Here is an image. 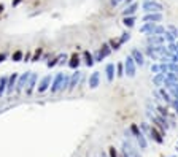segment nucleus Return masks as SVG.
<instances>
[{
	"label": "nucleus",
	"mask_w": 178,
	"mask_h": 157,
	"mask_svg": "<svg viewBox=\"0 0 178 157\" xmlns=\"http://www.w3.org/2000/svg\"><path fill=\"white\" fill-rule=\"evenodd\" d=\"M137 73V63L134 62V59L130 56H127L124 61V75H127L129 78H134Z\"/></svg>",
	"instance_id": "1"
},
{
	"label": "nucleus",
	"mask_w": 178,
	"mask_h": 157,
	"mask_svg": "<svg viewBox=\"0 0 178 157\" xmlns=\"http://www.w3.org/2000/svg\"><path fill=\"white\" fill-rule=\"evenodd\" d=\"M143 10L148 11V14H150V13H161L162 5H161L159 2H156V0H148V2L143 3Z\"/></svg>",
	"instance_id": "2"
},
{
	"label": "nucleus",
	"mask_w": 178,
	"mask_h": 157,
	"mask_svg": "<svg viewBox=\"0 0 178 157\" xmlns=\"http://www.w3.org/2000/svg\"><path fill=\"white\" fill-rule=\"evenodd\" d=\"M110 52H112V48H110V45H102V49H100V51L96 54V57H94V62H100L102 59L108 57Z\"/></svg>",
	"instance_id": "3"
},
{
	"label": "nucleus",
	"mask_w": 178,
	"mask_h": 157,
	"mask_svg": "<svg viewBox=\"0 0 178 157\" xmlns=\"http://www.w3.org/2000/svg\"><path fill=\"white\" fill-rule=\"evenodd\" d=\"M164 35H150L148 36V45L150 46H164Z\"/></svg>",
	"instance_id": "4"
},
{
	"label": "nucleus",
	"mask_w": 178,
	"mask_h": 157,
	"mask_svg": "<svg viewBox=\"0 0 178 157\" xmlns=\"http://www.w3.org/2000/svg\"><path fill=\"white\" fill-rule=\"evenodd\" d=\"M64 79H65V75H64V73H59V75L54 78V83H53L51 92H57V91H60V89H62V83H64Z\"/></svg>",
	"instance_id": "5"
},
{
	"label": "nucleus",
	"mask_w": 178,
	"mask_h": 157,
	"mask_svg": "<svg viewBox=\"0 0 178 157\" xmlns=\"http://www.w3.org/2000/svg\"><path fill=\"white\" fill-rule=\"evenodd\" d=\"M30 75H32V73H24V75H22L21 78H19L18 84H16V87H15V91H16V92H21V91H22V87H24V86H27V81H29Z\"/></svg>",
	"instance_id": "6"
},
{
	"label": "nucleus",
	"mask_w": 178,
	"mask_h": 157,
	"mask_svg": "<svg viewBox=\"0 0 178 157\" xmlns=\"http://www.w3.org/2000/svg\"><path fill=\"white\" fill-rule=\"evenodd\" d=\"M161 19H162V14H161V13H150V14L143 16V21L145 22H153V24L159 22Z\"/></svg>",
	"instance_id": "7"
},
{
	"label": "nucleus",
	"mask_w": 178,
	"mask_h": 157,
	"mask_svg": "<svg viewBox=\"0 0 178 157\" xmlns=\"http://www.w3.org/2000/svg\"><path fill=\"white\" fill-rule=\"evenodd\" d=\"M80 78H81V72H78L76 70L75 73H73V76L70 78V84H69V91H73V89L76 87V84L80 83Z\"/></svg>",
	"instance_id": "8"
},
{
	"label": "nucleus",
	"mask_w": 178,
	"mask_h": 157,
	"mask_svg": "<svg viewBox=\"0 0 178 157\" xmlns=\"http://www.w3.org/2000/svg\"><path fill=\"white\" fill-rule=\"evenodd\" d=\"M35 84H37V75H35V73H32V75H30V78H29V81H27V89H26L27 95H30V94L33 92V87H35Z\"/></svg>",
	"instance_id": "9"
},
{
	"label": "nucleus",
	"mask_w": 178,
	"mask_h": 157,
	"mask_svg": "<svg viewBox=\"0 0 178 157\" xmlns=\"http://www.w3.org/2000/svg\"><path fill=\"white\" fill-rule=\"evenodd\" d=\"M49 84H51V75H46L45 78L42 79L40 86H38V92H45L46 89L49 87Z\"/></svg>",
	"instance_id": "10"
},
{
	"label": "nucleus",
	"mask_w": 178,
	"mask_h": 157,
	"mask_svg": "<svg viewBox=\"0 0 178 157\" xmlns=\"http://www.w3.org/2000/svg\"><path fill=\"white\" fill-rule=\"evenodd\" d=\"M99 78H100V73L99 72H94L92 75L89 76V87L91 89H96L99 86Z\"/></svg>",
	"instance_id": "11"
},
{
	"label": "nucleus",
	"mask_w": 178,
	"mask_h": 157,
	"mask_svg": "<svg viewBox=\"0 0 178 157\" xmlns=\"http://www.w3.org/2000/svg\"><path fill=\"white\" fill-rule=\"evenodd\" d=\"M130 57L134 59V62H135L137 65H143V54L139 51V49H132V54H130Z\"/></svg>",
	"instance_id": "12"
},
{
	"label": "nucleus",
	"mask_w": 178,
	"mask_h": 157,
	"mask_svg": "<svg viewBox=\"0 0 178 157\" xmlns=\"http://www.w3.org/2000/svg\"><path fill=\"white\" fill-rule=\"evenodd\" d=\"M124 151H126L130 157H142L139 152H137V149L134 148L132 145H130V143H124Z\"/></svg>",
	"instance_id": "13"
},
{
	"label": "nucleus",
	"mask_w": 178,
	"mask_h": 157,
	"mask_svg": "<svg viewBox=\"0 0 178 157\" xmlns=\"http://www.w3.org/2000/svg\"><path fill=\"white\" fill-rule=\"evenodd\" d=\"M151 138H153L156 143H159V145H162V143H164L162 135H161V132H157L156 127H151Z\"/></svg>",
	"instance_id": "14"
},
{
	"label": "nucleus",
	"mask_w": 178,
	"mask_h": 157,
	"mask_svg": "<svg viewBox=\"0 0 178 157\" xmlns=\"http://www.w3.org/2000/svg\"><path fill=\"white\" fill-rule=\"evenodd\" d=\"M105 72H107V79H108V83H112L113 78H115V63H108Z\"/></svg>",
	"instance_id": "15"
},
{
	"label": "nucleus",
	"mask_w": 178,
	"mask_h": 157,
	"mask_svg": "<svg viewBox=\"0 0 178 157\" xmlns=\"http://www.w3.org/2000/svg\"><path fill=\"white\" fill-rule=\"evenodd\" d=\"M137 6H139V5H137L135 2H134V3H130V5H129V6H127V8H126V11H124V18H127V16L134 14V13L137 11Z\"/></svg>",
	"instance_id": "16"
},
{
	"label": "nucleus",
	"mask_w": 178,
	"mask_h": 157,
	"mask_svg": "<svg viewBox=\"0 0 178 157\" xmlns=\"http://www.w3.org/2000/svg\"><path fill=\"white\" fill-rule=\"evenodd\" d=\"M154 25H156V24H153V22H146L145 25H142V27H140V32H142V33H150V35H151Z\"/></svg>",
	"instance_id": "17"
},
{
	"label": "nucleus",
	"mask_w": 178,
	"mask_h": 157,
	"mask_svg": "<svg viewBox=\"0 0 178 157\" xmlns=\"http://www.w3.org/2000/svg\"><path fill=\"white\" fill-rule=\"evenodd\" d=\"M16 78H18V75H16V73H13V75L10 76V79H8V86H6V91H8V92H13V87H15Z\"/></svg>",
	"instance_id": "18"
},
{
	"label": "nucleus",
	"mask_w": 178,
	"mask_h": 157,
	"mask_svg": "<svg viewBox=\"0 0 178 157\" xmlns=\"http://www.w3.org/2000/svg\"><path fill=\"white\" fill-rule=\"evenodd\" d=\"M177 38H178V36H177V35H173L172 32H166V33H164V40H166V41L169 43V45H173Z\"/></svg>",
	"instance_id": "19"
},
{
	"label": "nucleus",
	"mask_w": 178,
	"mask_h": 157,
	"mask_svg": "<svg viewBox=\"0 0 178 157\" xmlns=\"http://www.w3.org/2000/svg\"><path fill=\"white\" fill-rule=\"evenodd\" d=\"M6 86H8V78H6V76H2V78H0V97L3 95Z\"/></svg>",
	"instance_id": "20"
},
{
	"label": "nucleus",
	"mask_w": 178,
	"mask_h": 157,
	"mask_svg": "<svg viewBox=\"0 0 178 157\" xmlns=\"http://www.w3.org/2000/svg\"><path fill=\"white\" fill-rule=\"evenodd\" d=\"M83 56H84L86 65H88V67H92V65H94V57L91 56V52H89V51H84V52H83Z\"/></svg>",
	"instance_id": "21"
},
{
	"label": "nucleus",
	"mask_w": 178,
	"mask_h": 157,
	"mask_svg": "<svg viewBox=\"0 0 178 157\" xmlns=\"http://www.w3.org/2000/svg\"><path fill=\"white\" fill-rule=\"evenodd\" d=\"M137 141H139V145H140V148H142V149H146L148 141H146V138H145V135H143V133H140V135L137 136Z\"/></svg>",
	"instance_id": "22"
},
{
	"label": "nucleus",
	"mask_w": 178,
	"mask_h": 157,
	"mask_svg": "<svg viewBox=\"0 0 178 157\" xmlns=\"http://www.w3.org/2000/svg\"><path fill=\"white\" fill-rule=\"evenodd\" d=\"M153 81H154V84L156 86H164V81H166V76L162 75V73H159V75H156L153 78Z\"/></svg>",
	"instance_id": "23"
},
{
	"label": "nucleus",
	"mask_w": 178,
	"mask_h": 157,
	"mask_svg": "<svg viewBox=\"0 0 178 157\" xmlns=\"http://www.w3.org/2000/svg\"><path fill=\"white\" fill-rule=\"evenodd\" d=\"M69 65L72 67V68H76V67L80 65V57H78V54H76V52H75V54L72 56V59H70Z\"/></svg>",
	"instance_id": "24"
},
{
	"label": "nucleus",
	"mask_w": 178,
	"mask_h": 157,
	"mask_svg": "<svg viewBox=\"0 0 178 157\" xmlns=\"http://www.w3.org/2000/svg\"><path fill=\"white\" fill-rule=\"evenodd\" d=\"M164 33H166V29H164L162 25H154L151 35H164Z\"/></svg>",
	"instance_id": "25"
},
{
	"label": "nucleus",
	"mask_w": 178,
	"mask_h": 157,
	"mask_svg": "<svg viewBox=\"0 0 178 157\" xmlns=\"http://www.w3.org/2000/svg\"><path fill=\"white\" fill-rule=\"evenodd\" d=\"M161 97H162V100H166V103H170V105H172V98H170L169 92H167L166 89H161Z\"/></svg>",
	"instance_id": "26"
},
{
	"label": "nucleus",
	"mask_w": 178,
	"mask_h": 157,
	"mask_svg": "<svg viewBox=\"0 0 178 157\" xmlns=\"http://www.w3.org/2000/svg\"><path fill=\"white\" fill-rule=\"evenodd\" d=\"M123 22H124V25H126V27H132L134 22H135V19H134L132 16H127V18L123 19Z\"/></svg>",
	"instance_id": "27"
},
{
	"label": "nucleus",
	"mask_w": 178,
	"mask_h": 157,
	"mask_svg": "<svg viewBox=\"0 0 178 157\" xmlns=\"http://www.w3.org/2000/svg\"><path fill=\"white\" fill-rule=\"evenodd\" d=\"M116 72H118L116 75H118L119 78L124 76V63H118V65H116Z\"/></svg>",
	"instance_id": "28"
},
{
	"label": "nucleus",
	"mask_w": 178,
	"mask_h": 157,
	"mask_svg": "<svg viewBox=\"0 0 178 157\" xmlns=\"http://www.w3.org/2000/svg\"><path fill=\"white\" fill-rule=\"evenodd\" d=\"M130 132L134 133V136H135V138L140 135V133H142V132H140V129H139V127H137L135 124H132V125H130Z\"/></svg>",
	"instance_id": "29"
},
{
	"label": "nucleus",
	"mask_w": 178,
	"mask_h": 157,
	"mask_svg": "<svg viewBox=\"0 0 178 157\" xmlns=\"http://www.w3.org/2000/svg\"><path fill=\"white\" fill-rule=\"evenodd\" d=\"M151 73H156V75H159V73H161V65H159V63H154V65H151Z\"/></svg>",
	"instance_id": "30"
},
{
	"label": "nucleus",
	"mask_w": 178,
	"mask_h": 157,
	"mask_svg": "<svg viewBox=\"0 0 178 157\" xmlns=\"http://www.w3.org/2000/svg\"><path fill=\"white\" fill-rule=\"evenodd\" d=\"M21 57H22V51H16L15 54H13V61H15V62H19V61H21Z\"/></svg>",
	"instance_id": "31"
},
{
	"label": "nucleus",
	"mask_w": 178,
	"mask_h": 157,
	"mask_svg": "<svg viewBox=\"0 0 178 157\" xmlns=\"http://www.w3.org/2000/svg\"><path fill=\"white\" fill-rule=\"evenodd\" d=\"M119 45H121L119 40H116V41H115V40H110V46H112V49H118Z\"/></svg>",
	"instance_id": "32"
},
{
	"label": "nucleus",
	"mask_w": 178,
	"mask_h": 157,
	"mask_svg": "<svg viewBox=\"0 0 178 157\" xmlns=\"http://www.w3.org/2000/svg\"><path fill=\"white\" fill-rule=\"evenodd\" d=\"M108 156L110 157H118V152H116V149L113 148V146H110V148H108Z\"/></svg>",
	"instance_id": "33"
},
{
	"label": "nucleus",
	"mask_w": 178,
	"mask_h": 157,
	"mask_svg": "<svg viewBox=\"0 0 178 157\" xmlns=\"http://www.w3.org/2000/svg\"><path fill=\"white\" fill-rule=\"evenodd\" d=\"M170 92H172V94H173V97H175V98L178 100V84H177V86H173V87L170 89Z\"/></svg>",
	"instance_id": "34"
},
{
	"label": "nucleus",
	"mask_w": 178,
	"mask_h": 157,
	"mask_svg": "<svg viewBox=\"0 0 178 157\" xmlns=\"http://www.w3.org/2000/svg\"><path fill=\"white\" fill-rule=\"evenodd\" d=\"M129 38H130V35H129V33H124V35H123V36H121V38H119L121 45H123V43L126 41V40H129Z\"/></svg>",
	"instance_id": "35"
},
{
	"label": "nucleus",
	"mask_w": 178,
	"mask_h": 157,
	"mask_svg": "<svg viewBox=\"0 0 178 157\" xmlns=\"http://www.w3.org/2000/svg\"><path fill=\"white\" fill-rule=\"evenodd\" d=\"M157 109H159L161 116H167V109H166V108H162V106H157Z\"/></svg>",
	"instance_id": "36"
},
{
	"label": "nucleus",
	"mask_w": 178,
	"mask_h": 157,
	"mask_svg": "<svg viewBox=\"0 0 178 157\" xmlns=\"http://www.w3.org/2000/svg\"><path fill=\"white\" fill-rule=\"evenodd\" d=\"M59 59H60V57H57V59H54V61H53V62H49V63H48V65H49V67H54V65H56V63H57V62H59Z\"/></svg>",
	"instance_id": "37"
},
{
	"label": "nucleus",
	"mask_w": 178,
	"mask_h": 157,
	"mask_svg": "<svg viewBox=\"0 0 178 157\" xmlns=\"http://www.w3.org/2000/svg\"><path fill=\"white\" fill-rule=\"evenodd\" d=\"M40 52H42V49H38V51H37V52H35V57H33V62H35V61H37V59H38V57H40Z\"/></svg>",
	"instance_id": "38"
},
{
	"label": "nucleus",
	"mask_w": 178,
	"mask_h": 157,
	"mask_svg": "<svg viewBox=\"0 0 178 157\" xmlns=\"http://www.w3.org/2000/svg\"><path fill=\"white\" fill-rule=\"evenodd\" d=\"M172 105L175 106V109L178 111V100H172Z\"/></svg>",
	"instance_id": "39"
},
{
	"label": "nucleus",
	"mask_w": 178,
	"mask_h": 157,
	"mask_svg": "<svg viewBox=\"0 0 178 157\" xmlns=\"http://www.w3.org/2000/svg\"><path fill=\"white\" fill-rule=\"evenodd\" d=\"M121 157H130V156H129V154H127V152L123 149V154H121Z\"/></svg>",
	"instance_id": "40"
},
{
	"label": "nucleus",
	"mask_w": 178,
	"mask_h": 157,
	"mask_svg": "<svg viewBox=\"0 0 178 157\" xmlns=\"http://www.w3.org/2000/svg\"><path fill=\"white\" fill-rule=\"evenodd\" d=\"M3 10H5V6H3L2 3H0V14H2V13H3Z\"/></svg>",
	"instance_id": "41"
},
{
	"label": "nucleus",
	"mask_w": 178,
	"mask_h": 157,
	"mask_svg": "<svg viewBox=\"0 0 178 157\" xmlns=\"http://www.w3.org/2000/svg\"><path fill=\"white\" fill-rule=\"evenodd\" d=\"M3 59H5V54H0V62H3Z\"/></svg>",
	"instance_id": "42"
},
{
	"label": "nucleus",
	"mask_w": 178,
	"mask_h": 157,
	"mask_svg": "<svg viewBox=\"0 0 178 157\" xmlns=\"http://www.w3.org/2000/svg\"><path fill=\"white\" fill-rule=\"evenodd\" d=\"M118 2H121V0H113V3H115V5H116V3H118Z\"/></svg>",
	"instance_id": "43"
},
{
	"label": "nucleus",
	"mask_w": 178,
	"mask_h": 157,
	"mask_svg": "<svg viewBox=\"0 0 178 157\" xmlns=\"http://www.w3.org/2000/svg\"><path fill=\"white\" fill-rule=\"evenodd\" d=\"M126 3H132V0H126Z\"/></svg>",
	"instance_id": "44"
},
{
	"label": "nucleus",
	"mask_w": 178,
	"mask_h": 157,
	"mask_svg": "<svg viewBox=\"0 0 178 157\" xmlns=\"http://www.w3.org/2000/svg\"><path fill=\"white\" fill-rule=\"evenodd\" d=\"M177 46V52H175V54H178V45H175Z\"/></svg>",
	"instance_id": "45"
},
{
	"label": "nucleus",
	"mask_w": 178,
	"mask_h": 157,
	"mask_svg": "<svg viewBox=\"0 0 178 157\" xmlns=\"http://www.w3.org/2000/svg\"><path fill=\"white\" fill-rule=\"evenodd\" d=\"M170 157H175V156H170Z\"/></svg>",
	"instance_id": "46"
},
{
	"label": "nucleus",
	"mask_w": 178,
	"mask_h": 157,
	"mask_svg": "<svg viewBox=\"0 0 178 157\" xmlns=\"http://www.w3.org/2000/svg\"><path fill=\"white\" fill-rule=\"evenodd\" d=\"M145 2H148V0H145Z\"/></svg>",
	"instance_id": "47"
},
{
	"label": "nucleus",
	"mask_w": 178,
	"mask_h": 157,
	"mask_svg": "<svg viewBox=\"0 0 178 157\" xmlns=\"http://www.w3.org/2000/svg\"><path fill=\"white\" fill-rule=\"evenodd\" d=\"M103 157H107V156H103Z\"/></svg>",
	"instance_id": "48"
}]
</instances>
